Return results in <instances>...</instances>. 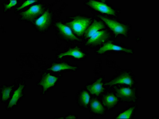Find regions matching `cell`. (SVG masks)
<instances>
[{"mask_svg":"<svg viewBox=\"0 0 159 119\" xmlns=\"http://www.w3.org/2000/svg\"><path fill=\"white\" fill-rule=\"evenodd\" d=\"M105 26L101 22L95 21L85 32V39L89 38L86 44L90 47H96L104 43L108 39L111 33L108 30H104Z\"/></svg>","mask_w":159,"mask_h":119,"instance_id":"1","label":"cell"},{"mask_svg":"<svg viewBox=\"0 0 159 119\" xmlns=\"http://www.w3.org/2000/svg\"><path fill=\"white\" fill-rule=\"evenodd\" d=\"M121 102L128 103H137L139 97L137 91L134 87H120L113 91Z\"/></svg>","mask_w":159,"mask_h":119,"instance_id":"2","label":"cell"},{"mask_svg":"<svg viewBox=\"0 0 159 119\" xmlns=\"http://www.w3.org/2000/svg\"><path fill=\"white\" fill-rule=\"evenodd\" d=\"M99 17L105 23L115 35L124 38H127L129 36L131 28L128 25L107 18L103 16H99Z\"/></svg>","mask_w":159,"mask_h":119,"instance_id":"3","label":"cell"},{"mask_svg":"<svg viewBox=\"0 0 159 119\" xmlns=\"http://www.w3.org/2000/svg\"><path fill=\"white\" fill-rule=\"evenodd\" d=\"M136 81L133 75L129 72H122L111 79L110 81L104 84V85L108 87H113L117 85H126L134 87Z\"/></svg>","mask_w":159,"mask_h":119,"instance_id":"4","label":"cell"},{"mask_svg":"<svg viewBox=\"0 0 159 119\" xmlns=\"http://www.w3.org/2000/svg\"><path fill=\"white\" fill-rule=\"evenodd\" d=\"M111 52H121L131 55L134 54L133 50L118 45L110 40L104 43L101 47L98 48L97 51V53L101 55Z\"/></svg>","mask_w":159,"mask_h":119,"instance_id":"5","label":"cell"},{"mask_svg":"<svg viewBox=\"0 0 159 119\" xmlns=\"http://www.w3.org/2000/svg\"><path fill=\"white\" fill-rule=\"evenodd\" d=\"M90 19L85 17H80L68 23L73 30L74 33L80 37L83 35L86 31V29L91 23Z\"/></svg>","mask_w":159,"mask_h":119,"instance_id":"6","label":"cell"},{"mask_svg":"<svg viewBox=\"0 0 159 119\" xmlns=\"http://www.w3.org/2000/svg\"><path fill=\"white\" fill-rule=\"evenodd\" d=\"M100 99L107 111H112L118 107L120 102L113 91L104 92Z\"/></svg>","mask_w":159,"mask_h":119,"instance_id":"7","label":"cell"},{"mask_svg":"<svg viewBox=\"0 0 159 119\" xmlns=\"http://www.w3.org/2000/svg\"><path fill=\"white\" fill-rule=\"evenodd\" d=\"M86 90L93 97L100 98L106 92L102 77H99L91 84L86 85Z\"/></svg>","mask_w":159,"mask_h":119,"instance_id":"8","label":"cell"},{"mask_svg":"<svg viewBox=\"0 0 159 119\" xmlns=\"http://www.w3.org/2000/svg\"><path fill=\"white\" fill-rule=\"evenodd\" d=\"M88 110L90 113L99 117L106 116L107 112L102 103L100 98L95 97H93L90 99Z\"/></svg>","mask_w":159,"mask_h":119,"instance_id":"9","label":"cell"},{"mask_svg":"<svg viewBox=\"0 0 159 119\" xmlns=\"http://www.w3.org/2000/svg\"><path fill=\"white\" fill-rule=\"evenodd\" d=\"M25 85L21 84L15 91L6 106L7 110H13L17 106L25 97Z\"/></svg>","mask_w":159,"mask_h":119,"instance_id":"10","label":"cell"},{"mask_svg":"<svg viewBox=\"0 0 159 119\" xmlns=\"http://www.w3.org/2000/svg\"><path fill=\"white\" fill-rule=\"evenodd\" d=\"M87 5L92 9L99 12L112 16H116V11L103 2L95 1H90L87 2Z\"/></svg>","mask_w":159,"mask_h":119,"instance_id":"11","label":"cell"},{"mask_svg":"<svg viewBox=\"0 0 159 119\" xmlns=\"http://www.w3.org/2000/svg\"><path fill=\"white\" fill-rule=\"evenodd\" d=\"M91 99L90 94L87 90L80 91L76 95V105L80 109L84 110H87L88 109Z\"/></svg>","mask_w":159,"mask_h":119,"instance_id":"12","label":"cell"},{"mask_svg":"<svg viewBox=\"0 0 159 119\" xmlns=\"http://www.w3.org/2000/svg\"><path fill=\"white\" fill-rule=\"evenodd\" d=\"M56 26L60 35L64 39L70 41H81L80 39L74 35L70 28L67 26L60 23H57Z\"/></svg>","mask_w":159,"mask_h":119,"instance_id":"13","label":"cell"},{"mask_svg":"<svg viewBox=\"0 0 159 119\" xmlns=\"http://www.w3.org/2000/svg\"><path fill=\"white\" fill-rule=\"evenodd\" d=\"M58 77L52 75L49 73H46L43 76L39 85L43 88V92L45 93L50 88L53 87L58 80Z\"/></svg>","mask_w":159,"mask_h":119,"instance_id":"14","label":"cell"},{"mask_svg":"<svg viewBox=\"0 0 159 119\" xmlns=\"http://www.w3.org/2000/svg\"><path fill=\"white\" fill-rule=\"evenodd\" d=\"M52 13L47 10L41 17L36 21L35 25L38 30L40 31H44L47 30L51 24Z\"/></svg>","mask_w":159,"mask_h":119,"instance_id":"15","label":"cell"},{"mask_svg":"<svg viewBox=\"0 0 159 119\" xmlns=\"http://www.w3.org/2000/svg\"><path fill=\"white\" fill-rule=\"evenodd\" d=\"M44 8L43 5H37L31 7L30 9L21 14L23 20H32L41 14L44 11Z\"/></svg>","mask_w":159,"mask_h":119,"instance_id":"16","label":"cell"},{"mask_svg":"<svg viewBox=\"0 0 159 119\" xmlns=\"http://www.w3.org/2000/svg\"><path fill=\"white\" fill-rule=\"evenodd\" d=\"M138 110V106L136 104L129 105L125 109L118 112L114 119H132L134 118Z\"/></svg>","mask_w":159,"mask_h":119,"instance_id":"17","label":"cell"},{"mask_svg":"<svg viewBox=\"0 0 159 119\" xmlns=\"http://www.w3.org/2000/svg\"><path fill=\"white\" fill-rule=\"evenodd\" d=\"M66 56L72 57L77 59H81L85 57L86 55V53L80 48L78 47H75L59 54L58 55V58L61 59Z\"/></svg>","mask_w":159,"mask_h":119,"instance_id":"18","label":"cell"},{"mask_svg":"<svg viewBox=\"0 0 159 119\" xmlns=\"http://www.w3.org/2000/svg\"><path fill=\"white\" fill-rule=\"evenodd\" d=\"M51 71L54 72H59L63 70L76 71L78 70L76 66L65 63H55L54 64L49 68Z\"/></svg>","mask_w":159,"mask_h":119,"instance_id":"19","label":"cell"},{"mask_svg":"<svg viewBox=\"0 0 159 119\" xmlns=\"http://www.w3.org/2000/svg\"><path fill=\"white\" fill-rule=\"evenodd\" d=\"M14 88L13 86H4L1 89V101L2 103L9 102L12 93Z\"/></svg>","mask_w":159,"mask_h":119,"instance_id":"20","label":"cell"},{"mask_svg":"<svg viewBox=\"0 0 159 119\" xmlns=\"http://www.w3.org/2000/svg\"><path fill=\"white\" fill-rule=\"evenodd\" d=\"M37 1H26L25 2L23 3L20 7H19V8H17V10H20L23 8L25 7L29 6V5H31L32 4H33L37 2Z\"/></svg>","mask_w":159,"mask_h":119,"instance_id":"21","label":"cell"},{"mask_svg":"<svg viewBox=\"0 0 159 119\" xmlns=\"http://www.w3.org/2000/svg\"><path fill=\"white\" fill-rule=\"evenodd\" d=\"M17 3V1H10L9 3L8 4V5H5V9L6 10L9 9L12 7L15 6Z\"/></svg>","mask_w":159,"mask_h":119,"instance_id":"22","label":"cell"}]
</instances>
